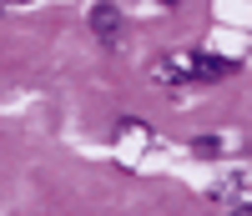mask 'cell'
Masks as SVG:
<instances>
[{
	"instance_id": "6da1fadb",
	"label": "cell",
	"mask_w": 252,
	"mask_h": 216,
	"mask_svg": "<svg viewBox=\"0 0 252 216\" xmlns=\"http://www.w3.org/2000/svg\"><path fill=\"white\" fill-rule=\"evenodd\" d=\"M232 71V60H222V55H197V81H217Z\"/></svg>"
},
{
	"instance_id": "7a4b0ae2",
	"label": "cell",
	"mask_w": 252,
	"mask_h": 216,
	"mask_svg": "<svg viewBox=\"0 0 252 216\" xmlns=\"http://www.w3.org/2000/svg\"><path fill=\"white\" fill-rule=\"evenodd\" d=\"M91 26L106 35V40H116V10H111V5H96V10H91Z\"/></svg>"
},
{
	"instance_id": "3957f363",
	"label": "cell",
	"mask_w": 252,
	"mask_h": 216,
	"mask_svg": "<svg viewBox=\"0 0 252 216\" xmlns=\"http://www.w3.org/2000/svg\"><path fill=\"white\" fill-rule=\"evenodd\" d=\"M166 5H177V0H166Z\"/></svg>"
}]
</instances>
